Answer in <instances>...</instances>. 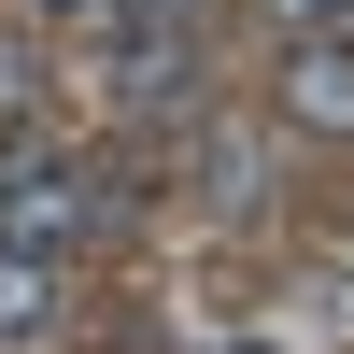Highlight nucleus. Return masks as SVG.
I'll use <instances>...</instances> for the list:
<instances>
[{
  "label": "nucleus",
  "mask_w": 354,
  "mask_h": 354,
  "mask_svg": "<svg viewBox=\"0 0 354 354\" xmlns=\"http://www.w3.org/2000/svg\"><path fill=\"white\" fill-rule=\"evenodd\" d=\"M270 113H283V142H354V43H340V28L283 43V71H270Z\"/></svg>",
  "instance_id": "nucleus-1"
},
{
  "label": "nucleus",
  "mask_w": 354,
  "mask_h": 354,
  "mask_svg": "<svg viewBox=\"0 0 354 354\" xmlns=\"http://www.w3.org/2000/svg\"><path fill=\"white\" fill-rule=\"evenodd\" d=\"M57 312H71V255H28V241H0V340H43Z\"/></svg>",
  "instance_id": "nucleus-2"
},
{
  "label": "nucleus",
  "mask_w": 354,
  "mask_h": 354,
  "mask_svg": "<svg viewBox=\"0 0 354 354\" xmlns=\"http://www.w3.org/2000/svg\"><path fill=\"white\" fill-rule=\"evenodd\" d=\"M198 185H213V213H241V198L270 185V142H255V128H213V170H198Z\"/></svg>",
  "instance_id": "nucleus-3"
},
{
  "label": "nucleus",
  "mask_w": 354,
  "mask_h": 354,
  "mask_svg": "<svg viewBox=\"0 0 354 354\" xmlns=\"http://www.w3.org/2000/svg\"><path fill=\"white\" fill-rule=\"evenodd\" d=\"M270 15V43H312V28H340V0H255Z\"/></svg>",
  "instance_id": "nucleus-4"
},
{
  "label": "nucleus",
  "mask_w": 354,
  "mask_h": 354,
  "mask_svg": "<svg viewBox=\"0 0 354 354\" xmlns=\"http://www.w3.org/2000/svg\"><path fill=\"white\" fill-rule=\"evenodd\" d=\"M340 43H354V0H340Z\"/></svg>",
  "instance_id": "nucleus-5"
}]
</instances>
